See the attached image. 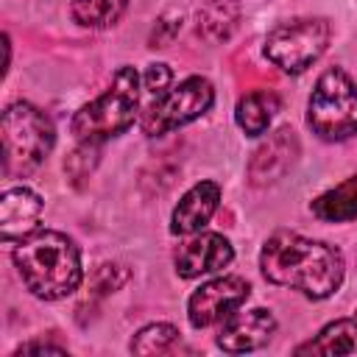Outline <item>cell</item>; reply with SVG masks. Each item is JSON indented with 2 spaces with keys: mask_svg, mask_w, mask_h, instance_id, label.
<instances>
[{
  "mask_svg": "<svg viewBox=\"0 0 357 357\" xmlns=\"http://www.w3.org/2000/svg\"><path fill=\"white\" fill-rule=\"evenodd\" d=\"M212 103H215L212 84L204 75H190L178 86H170L162 95H156V100L145 109L139 126L148 137H162L178 126L192 123L195 117L209 112Z\"/></svg>",
  "mask_w": 357,
  "mask_h": 357,
  "instance_id": "obj_7",
  "label": "cell"
},
{
  "mask_svg": "<svg viewBox=\"0 0 357 357\" xmlns=\"http://www.w3.org/2000/svg\"><path fill=\"white\" fill-rule=\"evenodd\" d=\"M126 8L128 0H73L70 6L73 20L84 28H109L123 17Z\"/></svg>",
  "mask_w": 357,
  "mask_h": 357,
  "instance_id": "obj_17",
  "label": "cell"
},
{
  "mask_svg": "<svg viewBox=\"0 0 357 357\" xmlns=\"http://www.w3.org/2000/svg\"><path fill=\"white\" fill-rule=\"evenodd\" d=\"M240 22L237 0H212L198 11V33L209 42H223L234 33Z\"/></svg>",
  "mask_w": 357,
  "mask_h": 357,
  "instance_id": "obj_16",
  "label": "cell"
},
{
  "mask_svg": "<svg viewBox=\"0 0 357 357\" xmlns=\"http://www.w3.org/2000/svg\"><path fill=\"white\" fill-rule=\"evenodd\" d=\"M0 142H3V173L28 176L53 151L56 128L42 109L22 100V103H11L3 112Z\"/></svg>",
  "mask_w": 357,
  "mask_h": 357,
  "instance_id": "obj_4",
  "label": "cell"
},
{
  "mask_svg": "<svg viewBox=\"0 0 357 357\" xmlns=\"http://www.w3.org/2000/svg\"><path fill=\"white\" fill-rule=\"evenodd\" d=\"M332 28L321 17H296L279 22L265 36V56L284 73H304L326 50Z\"/></svg>",
  "mask_w": 357,
  "mask_h": 357,
  "instance_id": "obj_6",
  "label": "cell"
},
{
  "mask_svg": "<svg viewBox=\"0 0 357 357\" xmlns=\"http://www.w3.org/2000/svg\"><path fill=\"white\" fill-rule=\"evenodd\" d=\"M176 340H178V329L173 324H148L134 335L131 351L134 354H156V351H167Z\"/></svg>",
  "mask_w": 357,
  "mask_h": 357,
  "instance_id": "obj_18",
  "label": "cell"
},
{
  "mask_svg": "<svg viewBox=\"0 0 357 357\" xmlns=\"http://www.w3.org/2000/svg\"><path fill=\"white\" fill-rule=\"evenodd\" d=\"M307 126L326 142L357 137V86L340 67H329L315 81L307 103Z\"/></svg>",
  "mask_w": 357,
  "mask_h": 357,
  "instance_id": "obj_5",
  "label": "cell"
},
{
  "mask_svg": "<svg viewBox=\"0 0 357 357\" xmlns=\"http://www.w3.org/2000/svg\"><path fill=\"white\" fill-rule=\"evenodd\" d=\"M42 351H64L61 346H47V343H25V346H20L14 354H42Z\"/></svg>",
  "mask_w": 357,
  "mask_h": 357,
  "instance_id": "obj_20",
  "label": "cell"
},
{
  "mask_svg": "<svg viewBox=\"0 0 357 357\" xmlns=\"http://www.w3.org/2000/svg\"><path fill=\"white\" fill-rule=\"evenodd\" d=\"M273 332H276V318L271 315V310L257 307L245 312H231L220 326L218 346L229 354H243L262 349Z\"/></svg>",
  "mask_w": 357,
  "mask_h": 357,
  "instance_id": "obj_10",
  "label": "cell"
},
{
  "mask_svg": "<svg viewBox=\"0 0 357 357\" xmlns=\"http://www.w3.org/2000/svg\"><path fill=\"white\" fill-rule=\"evenodd\" d=\"M220 204V187L215 181H198L192 184L181 201L176 204L173 215H170V231L173 234H195L201 231L209 218L215 215Z\"/></svg>",
  "mask_w": 357,
  "mask_h": 357,
  "instance_id": "obj_12",
  "label": "cell"
},
{
  "mask_svg": "<svg viewBox=\"0 0 357 357\" xmlns=\"http://www.w3.org/2000/svg\"><path fill=\"white\" fill-rule=\"evenodd\" d=\"M251 287L240 276H218L204 282L187 301V318L195 329H206L212 324L226 321L240 304H245Z\"/></svg>",
  "mask_w": 357,
  "mask_h": 357,
  "instance_id": "obj_8",
  "label": "cell"
},
{
  "mask_svg": "<svg viewBox=\"0 0 357 357\" xmlns=\"http://www.w3.org/2000/svg\"><path fill=\"white\" fill-rule=\"evenodd\" d=\"M312 215L329 223L357 220V176H349L335 190H326L312 201Z\"/></svg>",
  "mask_w": 357,
  "mask_h": 357,
  "instance_id": "obj_14",
  "label": "cell"
},
{
  "mask_svg": "<svg viewBox=\"0 0 357 357\" xmlns=\"http://www.w3.org/2000/svg\"><path fill=\"white\" fill-rule=\"evenodd\" d=\"M14 265L22 284L42 301H59L81 284V251L78 245L53 229H36L14 248Z\"/></svg>",
  "mask_w": 357,
  "mask_h": 357,
  "instance_id": "obj_2",
  "label": "cell"
},
{
  "mask_svg": "<svg viewBox=\"0 0 357 357\" xmlns=\"http://www.w3.org/2000/svg\"><path fill=\"white\" fill-rule=\"evenodd\" d=\"M296 354H357V315L326 324L310 343L298 346Z\"/></svg>",
  "mask_w": 357,
  "mask_h": 357,
  "instance_id": "obj_13",
  "label": "cell"
},
{
  "mask_svg": "<svg viewBox=\"0 0 357 357\" xmlns=\"http://www.w3.org/2000/svg\"><path fill=\"white\" fill-rule=\"evenodd\" d=\"M259 268L268 282L293 287L310 298L332 296L343 282V254L324 243L296 231H276L259 251Z\"/></svg>",
  "mask_w": 357,
  "mask_h": 357,
  "instance_id": "obj_1",
  "label": "cell"
},
{
  "mask_svg": "<svg viewBox=\"0 0 357 357\" xmlns=\"http://www.w3.org/2000/svg\"><path fill=\"white\" fill-rule=\"evenodd\" d=\"M42 215V198L28 187H11L0 195V237L3 243H17L36 231Z\"/></svg>",
  "mask_w": 357,
  "mask_h": 357,
  "instance_id": "obj_11",
  "label": "cell"
},
{
  "mask_svg": "<svg viewBox=\"0 0 357 357\" xmlns=\"http://www.w3.org/2000/svg\"><path fill=\"white\" fill-rule=\"evenodd\" d=\"M137 109H139V75L134 67H120L109 89L73 114L70 131L75 134L78 142L98 145L131 128L137 120Z\"/></svg>",
  "mask_w": 357,
  "mask_h": 357,
  "instance_id": "obj_3",
  "label": "cell"
},
{
  "mask_svg": "<svg viewBox=\"0 0 357 357\" xmlns=\"http://www.w3.org/2000/svg\"><path fill=\"white\" fill-rule=\"evenodd\" d=\"M170 81H173V73L167 64H151L142 75V84L151 95H162L165 89H170Z\"/></svg>",
  "mask_w": 357,
  "mask_h": 357,
  "instance_id": "obj_19",
  "label": "cell"
},
{
  "mask_svg": "<svg viewBox=\"0 0 357 357\" xmlns=\"http://www.w3.org/2000/svg\"><path fill=\"white\" fill-rule=\"evenodd\" d=\"M234 259L231 243L218 231H201L176 251V273L184 279H195L204 273L223 271Z\"/></svg>",
  "mask_w": 357,
  "mask_h": 357,
  "instance_id": "obj_9",
  "label": "cell"
},
{
  "mask_svg": "<svg viewBox=\"0 0 357 357\" xmlns=\"http://www.w3.org/2000/svg\"><path fill=\"white\" fill-rule=\"evenodd\" d=\"M276 109H279V98L268 89H257V92H248L245 98H240L234 117H237V126L248 137H259L268 131Z\"/></svg>",
  "mask_w": 357,
  "mask_h": 357,
  "instance_id": "obj_15",
  "label": "cell"
}]
</instances>
